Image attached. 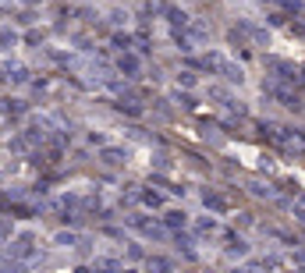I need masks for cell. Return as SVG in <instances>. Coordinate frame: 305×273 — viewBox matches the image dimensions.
Masks as SVG:
<instances>
[{
    "instance_id": "cell-1",
    "label": "cell",
    "mask_w": 305,
    "mask_h": 273,
    "mask_svg": "<svg viewBox=\"0 0 305 273\" xmlns=\"http://www.w3.org/2000/svg\"><path fill=\"white\" fill-rule=\"evenodd\" d=\"M32 249H36V238H32V234H18L14 245H11L14 256H32Z\"/></svg>"
},
{
    "instance_id": "cell-2",
    "label": "cell",
    "mask_w": 305,
    "mask_h": 273,
    "mask_svg": "<svg viewBox=\"0 0 305 273\" xmlns=\"http://www.w3.org/2000/svg\"><path fill=\"white\" fill-rule=\"evenodd\" d=\"M132 224H135V227H139L146 238H163V231H160L156 224H149V220H142V216H132Z\"/></svg>"
},
{
    "instance_id": "cell-3",
    "label": "cell",
    "mask_w": 305,
    "mask_h": 273,
    "mask_svg": "<svg viewBox=\"0 0 305 273\" xmlns=\"http://www.w3.org/2000/svg\"><path fill=\"white\" fill-rule=\"evenodd\" d=\"M248 188H252L256 195H263V199H277V192H273L270 181H248Z\"/></svg>"
},
{
    "instance_id": "cell-4",
    "label": "cell",
    "mask_w": 305,
    "mask_h": 273,
    "mask_svg": "<svg viewBox=\"0 0 305 273\" xmlns=\"http://www.w3.org/2000/svg\"><path fill=\"white\" fill-rule=\"evenodd\" d=\"M121 71H128V75H135V71H139V57H132V54H124V57H121Z\"/></svg>"
},
{
    "instance_id": "cell-5",
    "label": "cell",
    "mask_w": 305,
    "mask_h": 273,
    "mask_svg": "<svg viewBox=\"0 0 305 273\" xmlns=\"http://www.w3.org/2000/svg\"><path fill=\"white\" fill-rule=\"evenodd\" d=\"M206 206H210V209H213V213H224V199H220V195H210V192H206Z\"/></svg>"
},
{
    "instance_id": "cell-6",
    "label": "cell",
    "mask_w": 305,
    "mask_h": 273,
    "mask_svg": "<svg viewBox=\"0 0 305 273\" xmlns=\"http://www.w3.org/2000/svg\"><path fill=\"white\" fill-rule=\"evenodd\" d=\"M103 160L107 163H124V153L121 149H103Z\"/></svg>"
},
{
    "instance_id": "cell-7",
    "label": "cell",
    "mask_w": 305,
    "mask_h": 273,
    "mask_svg": "<svg viewBox=\"0 0 305 273\" xmlns=\"http://www.w3.org/2000/svg\"><path fill=\"white\" fill-rule=\"evenodd\" d=\"M167 227H185V213H167Z\"/></svg>"
},
{
    "instance_id": "cell-8",
    "label": "cell",
    "mask_w": 305,
    "mask_h": 273,
    "mask_svg": "<svg viewBox=\"0 0 305 273\" xmlns=\"http://www.w3.org/2000/svg\"><path fill=\"white\" fill-rule=\"evenodd\" d=\"M75 241H78L75 234H57V245H75Z\"/></svg>"
},
{
    "instance_id": "cell-9",
    "label": "cell",
    "mask_w": 305,
    "mask_h": 273,
    "mask_svg": "<svg viewBox=\"0 0 305 273\" xmlns=\"http://www.w3.org/2000/svg\"><path fill=\"white\" fill-rule=\"evenodd\" d=\"M291 213H298V216L305 220V199H298V203H291Z\"/></svg>"
}]
</instances>
